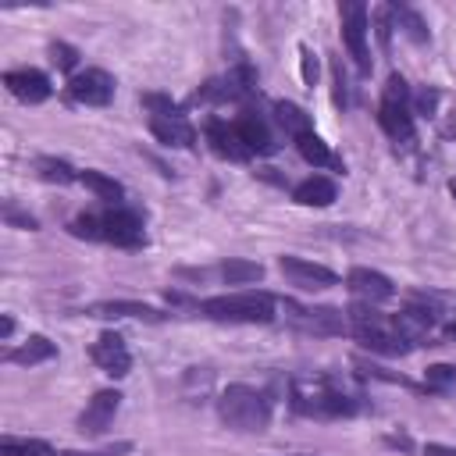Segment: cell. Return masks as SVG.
<instances>
[{
  "label": "cell",
  "mask_w": 456,
  "mask_h": 456,
  "mask_svg": "<svg viewBox=\"0 0 456 456\" xmlns=\"http://www.w3.org/2000/svg\"><path fill=\"white\" fill-rule=\"evenodd\" d=\"M292 410L303 417H353L356 399L328 374H306L292 381Z\"/></svg>",
  "instance_id": "obj_1"
},
{
  "label": "cell",
  "mask_w": 456,
  "mask_h": 456,
  "mask_svg": "<svg viewBox=\"0 0 456 456\" xmlns=\"http://www.w3.org/2000/svg\"><path fill=\"white\" fill-rule=\"evenodd\" d=\"M346 317H349V324H353L356 342H360L363 349L378 353V356H406V353L413 349V342H406V338L399 335V328L392 324V317L378 314L370 303L349 306Z\"/></svg>",
  "instance_id": "obj_2"
},
{
  "label": "cell",
  "mask_w": 456,
  "mask_h": 456,
  "mask_svg": "<svg viewBox=\"0 0 456 456\" xmlns=\"http://www.w3.org/2000/svg\"><path fill=\"white\" fill-rule=\"evenodd\" d=\"M217 417L235 431H264L271 424V399L253 385H228L217 395Z\"/></svg>",
  "instance_id": "obj_3"
},
{
  "label": "cell",
  "mask_w": 456,
  "mask_h": 456,
  "mask_svg": "<svg viewBox=\"0 0 456 456\" xmlns=\"http://www.w3.org/2000/svg\"><path fill=\"white\" fill-rule=\"evenodd\" d=\"M200 314L207 321H221V324H271L274 321V296H267V292L210 296L200 303Z\"/></svg>",
  "instance_id": "obj_4"
},
{
  "label": "cell",
  "mask_w": 456,
  "mask_h": 456,
  "mask_svg": "<svg viewBox=\"0 0 456 456\" xmlns=\"http://www.w3.org/2000/svg\"><path fill=\"white\" fill-rule=\"evenodd\" d=\"M68 103L78 107H103L114 96V75H107L103 68H86L78 75H71V82L64 86Z\"/></svg>",
  "instance_id": "obj_5"
},
{
  "label": "cell",
  "mask_w": 456,
  "mask_h": 456,
  "mask_svg": "<svg viewBox=\"0 0 456 456\" xmlns=\"http://www.w3.org/2000/svg\"><path fill=\"white\" fill-rule=\"evenodd\" d=\"M338 18H342V43L349 50V57L356 61L360 71H370V50H367V7L349 0L338 7Z\"/></svg>",
  "instance_id": "obj_6"
},
{
  "label": "cell",
  "mask_w": 456,
  "mask_h": 456,
  "mask_svg": "<svg viewBox=\"0 0 456 456\" xmlns=\"http://www.w3.org/2000/svg\"><path fill=\"white\" fill-rule=\"evenodd\" d=\"M100 235H103V242H114V246H125V249H135V246L146 242L142 217L135 210H125V207H114V210L100 214Z\"/></svg>",
  "instance_id": "obj_7"
},
{
  "label": "cell",
  "mask_w": 456,
  "mask_h": 456,
  "mask_svg": "<svg viewBox=\"0 0 456 456\" xmlns=\"http://www.w3.org/2000/svg\"><path fill=\"white\" fill-rule=\"evenodd\" d=\"M285 310L299 331H310V335H342L346 331V314L335 306H299V303L285 299Z\"/></svg>",
  "instance_id": "obj_8"
},
{
  "label": "cell",
  "mask_w": 456,
  "mask_h": 456,
  "mask_svg": "<svg viewBox=\"0 0 456 456\" xmlns=\"http://www.w3.org/2000/svg\"><path fill=\"white\" fill-rule=\"evenodd\" d=\"M278 267H281V274H285L296 289H303V292H317V289L338 285V274H335L331 267L314 264V260H303V256H281Z\"/></svg>",
  "instance_id": "obj_9"
},
{
  "label": "cell",
  "mask_w": 456,
  "mask_h": 456,
  "mask_svg": "<svg viewBox=\"0 0 456 456\" xmlns=\"http://www.w3.org/2000/svg\"><path fill=\"white\" fill-rule=\"evenodd\" d=\"M118 406H121V392H118V388H100V392L86 403V410L78 413V431H82L86 438L103 435V431L110 428Z\"/></svg>",
  "instance_id": "obj_10"
},
{
  "label": "cell",
  "mask_w": 456,
  "mask_h": 456,
  "mask_svg": "<svg viewBox=\"0 0 456 456\" xmlns=\"http://www.w3.org/2000/svg\"><path fill=\"white\" fill-rule=\"evenodd\" d=\"M89 356H93V363H96L103 374H110V378H125L128 367H132V353H128V346H125V338H121L118 331H103V335L89 346Z\"/></svg>",
  "instance_id": "obj_11"
},
{
  "label": "cell",
  "mask_w": 456,
  "mask_h": 456,
  "mask_svg": "<svg viewBox=\"0 0 456 456\" xmlns=\"http://www.w3.org/2000/svg\"><path fill=\"white\" fill-rule=\"evenodd\" d=\"M346 285H349V292H353L356 299H363V303H370V306L395 296L392 278H385V274L374 271V267H353V271L346 274Z\"/></svg>",
  "instance_id": "obj_12"
},
{
  "label": "cell",
  "mask_w": 456,
  "mask_h": 456,
  "mask_svg": "<svg viewBox=\"0 0 456 456\" xmlns=\"http://www.w3.org/2000/svg\"><path fill=\"white\" fill-rule=\"evenodd\" d=\"M4 86H7L11 96H18L21 103H43V100H50V93H53L50 78H46L39 68H14V71H7V75H4Z\"/></svg>",
  "instance_id": "obj_13"
},
{
  "label": "cell",
  "mask_w": 456,
  "mask_h": 456,
  "mask_svg": "<svg viewBox=\"0 0 456 456\" xmlns=\"http://www.w3.org/2000/svg\"><path fill=\"white\" fill-rule=\"evenodd\" d=\"M392 324L406 342H420V338H431V328L438 324V310L428 303H410L392 317Z\"/></svg>",
  "instance_id": "obj_14"
},
{
  "label": "cell",
  "mask_w": 456,
  "mask_h": 456,
  "mask_svg": "<svg viewBox=\"0 0 456 456\" xmlns=\"http://www.w3.org/2000/svg\"><path fill=\"white\" fill-rule=\"evenodd\" d=\"M235 125V132H239V139H242V146L249 150V153H271L274 150V135H271V128H267V121L256 114V110H239V118L232 121Z\"/></svg>",
  "instance_id": "obj_15"
},
{
  "label": "cell",
  "mask_w": 456,
  "mask_h": 456,
  "mask_svg": "<svg viewBox=\"0 0 456 456\" xmlns=\"http://www.w3.org/2000/svg\"><path fill=\"white\" fill-rule=\"evenodd\" d=\"M203 135H207V142H210V150H214L217 157H228V160H246V157H249V150L242 146L235 125H228V121H221V118H210V121L203 125Z\"/></svg>",
  "instance_id": "obj_16"
},
{
  "label": "cell",
  "mask_w": 456,
  "mask_h": 456,
  "mask_svg": "<svg viewBox=\"0 0 456 456\" xmlns=\"http://www.w3.org/2000/svg\"><path fill=\"white\" fill-rule=\"evenodd\" d=\"M378 125H381L385 135L395 139V142L413 139V114H410V103H388V100H381V103H378Z\"/></svg>",
  "instance_id": "obj_17"
},
{
  "label": "cell",
  "mask_w": 456,
  "mask_h": 456,
  "mask_svg": "<svg viewBox=\"0 0 456 456\" xmlns=\"http://www.w3.org/2000/svg\"><path fill=\"white\" fill-rule=\"evenodd\" d=\"M150 132L157 142L175 146V150H189L196 142V128L185 118H150Z\"/></svg>",
  "instance_id": "obj_18"
},
{
  "label": "cell",
  "mask_w": 456,
  "mask_h": 456,
  "mask_svg": "<svg viewBox=\"0 0 456 456\" xmlns=\"http://www.w3.org/2000/svg\"><path fill=\"white\" fill-rule=\"evenodd\" d=\"M89 317H135V321H160L164 314L146 306V303H132V299H107V303H93Z\"/></svg>",
  "instance_id": "obj_19"
},
{
  "label": "cell",
  "mask_w": 456,
  "mask_h": 456,
  "mask_svg": "<svg viewBox=\"0 0 456 456\" xmlns=\"http://www.w3.org/2000/svg\"><path fill=\"white\" fill-rule=\"evenodd\" d=\"M292 200L303 207H328L335 200V182L324 175H310L292 189Z\"/></svg>",
  "instance_id": "obj_20"
},
{
  "label": "cell",
  "mask_w": 456,
  "mask_h": 456,
  "mask_svg": "<svg viewBox=\"0 0 456 456\" xmlns=\"http://www.w3.org/2000/svg\"><path fill=\"white\" fill-rule=\"evenodd\" d=\"M53 356H57V346H53L50 338H43V335H32L28 342H21L18 349H11V353H7V360H11V363H18V367H36V363L53 360Z\"/></svg>",
  "instance_id": "obj_21"
},
{
  "label": "cell",
  "mask_w": 456,
  "mask_h": 456,
  "mask_svg": "<svg viewBox=\"0 0 456 456\" xmlns=\"http://www.w3.org/2000/svg\"><path fill=\"white\" fill-rule=\"evenodd\" d=\"M296 150H299V157L306 160V164H314V167H335V171H342V160L328 150V142L321 139V135H303V139H296Z\"/></svg>",
  "instance_id": "obj_22"
},
{
  "label": "cell",
  "mask_w": 456,
  "mask_h": 456,
  "mask_svg": "<svg viewBox=\"0 0 456 456\" xmlns=\"http://www.w3.org/2000/svg\"><path fill=\"white\" fill-rule=\"evenodd\" d=\"M274 121H278L292 139H303V135L314 132V128H310V114H306L303 107L289 103V100H278V103H274Z\"/></svg>",
  "instance_id": "obj_23"
},
{
  "label": "cell",
  "mask_w": 456,
  "mask_h": 456,
  "mask_svg": "<svg viewBox=\"0 0 456 456\" xmlns=\"http://www.w3.org/2000/svg\"><path fill=\"white\" fill-rule=\"evenodd\" d=\"M78 182L96 196V200H107V203H121V196H125V189H121V182H114L110 175H103V171H93V167H86L82 175H78Z\"/></svg>",
  "instance_id": "obj_24"
},
{
  "label": "cell",
  "mask_w": 456,
  "mask_h": 456,
  "mask_svg": "<svg viewBox=\"0 0 456 456\" xmlns=\"http://www.w3.org/2000/svg\"><path fill=\"white\" fill-rule=\"evenodd\" d=\"M0 456H61V452L43 438H14V435H7L0 442Z\"/></svg>",
  "instance_id": "obj_25"
},
{
  "label": "cell",
  "mask_w": 456,
  "mask_h": 456,
  "mask_svg": "<svg viewBox=\"0 0 456 456\" xmlns=\"http://www.w3.org/2000/svg\"><path fill=\"white\" fill-rule=\"evenodd\" d=\"M36 171H39V178L43 182H53V185H68V182H75L82 171H75L68 160H61V157H36Z\"/></svg>",
  "instance_id": "obj_26"
},
{
  "label": "cell",
  "mask_w": 456,
  "mask_h": 456,
  "mask_svg": "<svg viewBox=\"0 0 456 456\" xmlns=\"http://www.w3.org/2000/svg\"><path fill=\"white\" fill-rule=\"evenodd\" d=\"M221 278L228 281V285H249V281H260L264 278V267L256 264V260H224L221 264Z\"/></svg>",
  "instance_id": "obj_27"
},
{
  "label": "cell",
  "mask_w": 456,
  "mask_h": 456,
  "mask_svg": "<svg viewBox=\"0 0 456 456\" xmlns=\"http://www.w3.org/2000/svg\"><path fill=\"white\" fill-rule=\"evenodd\" d=\"M392 18H395V25L413 39V43H428V25H424V18L417 14V11H410V7H392Z\"/></svg>",
  "instance_id": "obj_28"
},
{
  "label": "cell",
  "mask_w": 456,
  "mask_h": 456,
  "mask_svg": "<svg viewBox=\"0 0 456 456\" xmlns=\"http://www.w3.org/2000/svg\"><path fill=\"white\" fill-rule=\"evenodd\" d=\"M142 107H146L153 118H182V107H178L171 96H160V93H146V96H142Z\"/></svg>",
  "instance_id": "obj_29"
},
{
  "label": "cell",
  "mask_w": 456,
  "mask_h": 456,
  "mask_svg": "<svg viewBox=\"0 0 456 456\" xmlns=\"http://www.w3.org/2000/svg\"><path fill=\"white\" fill-rule=\"evenodd\" d=\"M428 388H452L456 385V363H431L424 370Z\"/></svg>",
  "instance_id": "obj_30"
},
{
  "label": "cell",
  "mask_w": 456,
  "mask_h": 456,
  "mask_svg": "<svg viewBox=\"0 0 456 456\" xmlns=\"http://www.w3.org/2000/svg\"><path fill=\"white\" fill-rule=\"evenodd\" d=\"M50 61H53L61 71H71V68L78 64V50H75L71 43H61V39H57V43H50Z\"/></svg>",
  "instance_id": "obj_31"
},
{
  "label": "cell",
  "mask_w": 456,
  "mask_h": 456,
  "mask_svg": "<svg viewBox=\"0 0 456 456\" xmlns=\"http://www.w3.org/2000/svg\"><path fill=\"white\" fill-rule=\"evenodd\" d=\"M68 228H71V235H78V239H103V235H100V214H78Z\"/></svg>",
  "instance_id": "obj_32"
},
{
  "label": "cell",
  "mask_w": 456,
  "mask_h": 456,
  "mask_svg": "<svg viewBox=\"0 0 456 456\" xmlns=\"http://www.w3.org/2000/svg\"><path fill=\"white\" fill-rule=\"evenodd\" d=\"M317 53L310 50V46H299V78H303V86H317Z\"/></svg>",
  "instance_id": "obj_33"
},
{
  "label": "cell",
  "mask_w": 456,
  "mask_h": 456,
  "mask_svg": "<svg viewBox=\"0 0 456 456\" xmlns=\"http://www.w3.org/2000/svg\"><path fill=\"white\" fill-rule=\"evenodd\" d=\"M381 100H388V103H410V89H406V78H403V75H388Z\"/></svg>",
  "instance_id": "obj_34"
},
{
  "label": "cell",
  "mask_w": 456,
  "mask_h": 456,
  "mask_svg": "<svg viewBox=\"0 0 456 456\" xmlns=\"http://www.w3.org/2000/svg\"><path fill=\"white\" fill-rule=\"evenodd\" d=\"M331 82H335V103L346 107V78H342V64H331Z\"/></svg>",
  "instance_id": "obj_35"
},
{
  "label": "cell",
  "mask_w": 456,
  "mask_h": 456,
  "mask_svg": "<svg viewBox=\"0 0 456 456\" xmlns=\"http://www.w3.org/2000/svg\"><path fill=\"white\" fill-rule=\"evenodd\" d=\"M435 107H438V93H435V89H420V93H417V110H420V114H431Z\"/></svg>",
  "instance_id": "obj_36"
},
{
  "label": "cell",
  "mask_w": 456,
  "mask_h": 456,
  "mask_svg": "<svg viewBox=\"0 0 456 456\" xmlns=\"http://www.w3.org/2000/svg\"><path fill=\"white\" fill-rule=\"evenodd\" d=\"M424 456H456V445H442V442H428Z\"/></svg>",
  "instance_id": "obj_37"
},
{
  "label": "cell",
  "mask_w": 456,
  "mask_h": 456,
  "mask_svg": "<svg viewBox=\"0 0 456 456\" xmlns=\"http://www.w3.org/2000/svg\"><path fill=\"white\" fill-rule=\"evenodd\" d=\"M7 221H11V224H18V228H36V217L18 214V210H7Z\"/></svg>",
  "instance_id": "obj_38"
},
{
  "label": "cell",
  "mask_w": 456,
  "mask_h": 456,
  "mask_svg": "<svg viewBox=\"0 0 456 456\" xmlns=\"http://www.w3.org/2000/svg\"><path fill=\"white\" fill-rule=\"evenodd\" d=\"M385 442H388V445H399V449H413V442H410L406 435H388Z\"/></svg>",
  "instance_id": "obj_39"
},
{
  "label": "cell",
  "mask_w": 456,
  "mask_h": 456,
  "mask_svg": "<svg viewBox=\"0 0 456 456\" xmlns=\"http://www.w3.org/2000/svg\"><path fill=\"white\" fill-rule=\"evenodd\" d=\"M0 335H4V338H11V335H14V317H7V314H4V321H0Z\"/></svg>",
  "instance_id": "obj_40"
},
{
  "label": "cell",
  "mask_w": 456,
  "mask_h": 456,
  "mask_svg": "<svg viewBox=\"0 0 456 456\" xmlns=\"http://www.w3.org/2000/svg\"><path fill=\"white\" fill-rule=\"evenodd\" d=\"M445 338H456V324H445V331H442Z\"/></svg>",
  "instance_id": "obj_41"
},
{
  "label": "cell",
  "mask_w": 456,
  "mask_h": 456,
  "mask_svg": "<svg viewBox=\"0 0 456 456\" xmlns=\"http://www.w3.org/2000/svg\"><path fill=\"white\" fill-rule=\"evenodd\" d=\"M449 189H452V196H456V178H452V185H449Z\"/></svg>",
  "instance_id": "obj_42"
},
{
  "label": "cell",
  "mask_w": 456,
  "mask_h": 456,
  "mask_svg": "<svg viewBox=\"0 0 456 456\" xmlns=\"http://www.w3.org/2000/svg\"><path fill=\"white\" fill-rule=\"evenodd\" d=\"M299 456H310V452H299Z\"/></svg>",
  "instance_id": "obj_43"
}]
</instances>
